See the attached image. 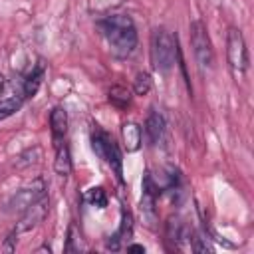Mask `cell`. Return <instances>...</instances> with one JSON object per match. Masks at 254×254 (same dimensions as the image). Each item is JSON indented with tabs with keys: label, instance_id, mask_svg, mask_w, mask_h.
<instances>
[{
	"label": "cell",
	"instance_id": "ac0fdd59",
	"mask_svg": "<svg viewBox=\"0 0 254 254\" xmlns=\"http://www.w3.org/2000/svg\"><path fill=\"white\" fill-rule=\"evenodd\" d=\"M22 105V97L20 95H14V97H8V99H2L0 101V121L2 119H8L10 115H14Z\"/></svg>",
	"mask_w": 254,
	"mask_h": 254
},
{
	"label": "cell",
	"instance_id": "44dd1931",
	"mask_svg": "<svg viewBox=\"0 0 254 254\" xmlns=\"http://www.w3.org/2000/svg\"><path fill=\"white\" fill-rule=\"evenodd\" d=\"M190 248H192L194 252H198V254H210V252H212V246H210L208 240H206L204 236H200V234H194V238H192V242H190Z\"/></svg>",
	"mask_w": 254,
	"mask_h": 254
},
{
	"label": "cell",
	"instance_id": "7a4b0ae2",
	"mask_svg": "<svg viewBox=\"0 0 254 254\" xmlns=\"http://www.w3.org/2000/svg\"><path fill=\"white\" fill-rule=\"evenodd\" d=\"M175 56H177V38L165 28H155L151 34L153 65L159 71H169L175 65Z\"/></svg>",
	"mask_w": 254,
	"mask_h": 254
},
{
	"label": "cell",
	"instance_id": "4fadbf2b",
	"mask_svg": "<svg viewBox=\"0 0 254 254\" xmlns=\"http://www.w3.org/2000/svg\"><path fill=\"white\" fill-rule=\"evenodd\" d=\"M121 135H123L125 149H127L129 153H133V151H137V149L141 147V127H139L137 123H133V121L123 123Z\"/></svg>",
	"mask_w": 254,
	"mask_h": 254
},
{
	"label": "cell",
	"instance_id": "9a60e30c",
	"mask_svg": "<svg viewBox=\"0 0 254 254\" xmlns=\"http://www.w3.org/2000/svg\"><path fill=\"white\" fill-rule=\"evenodd\" d=\"M40 159H42V149H40L38 145H34L32 149H26L22 155L16 157L14 167H16V169H26V167H32V165L40 163Z\"/></svg>",
	"mask_w": 254,
	"mask_h": 254
},
{
	"label": "cell",
	"instance_id": "8fae6325",
	"mask_svg": "<svg viewBox=\"0 0 254 254\" xmlns=\"http://www.w3.org/2000/svg\"><path fill=\"white\" fill-rule=\"evenodd\" d=\"M50 125H52V133L56 143H60L67 131V113L64 107H54L50 113Z\"/></svg>",
	"mask_w": 254,
	"mask_h": 254
},
{
	"label": "cell",
	"instance_id": "cb8c5ba5",
	"mask_svg": "<svg viewBox=\"0 0 254 254\" xmlns=\"http://www.w3.org/2000/svg\"><path fill=\"white\" fill-rule=\"evenodd\" d=\"M2 89H4V77H2V73H0V93H2Z\"/></svg>",
	"mask_w": 254,
	"mask_h": 254
},
{
	"label": "cell",
	"instance_id": "5b68a950",
	"mask_svg": "<svg viewBox=\"0 0 254 254\" xmlns=\"http://www.w3.org/2000/svg\"><path fill=\"white\" fill-rule=\"evenodd\" d=\"M190 46H192V54H194L196 64L202 69L212 67L214 50H212V42H210V36L206 32V26L200 20H192L190 22Z\"/></svg>",
	"mask_w": 254,
	"mask_h": 254
},
{
	"label": "cell",
	"instance_id": "d6986e66",
	"mask_svg": "<svg viewBox=\"0 0 254 254\" xmlns=\"http://www.w3.org/2000/svg\"><path fill=\"white\" fill-rule=\"evenodd\" d=\"M133 89H135V93H137V95H147V93H149V89H151V75H149L147 71L137 73L135 83H133Z\"/></svg>",
	"mask_w": 254,
	"mask_h": 254
},
{
	"label": "cell",
	"instance_id": "7c38bea8",
	"mask_svg": "<svg viewBox=\"0 0 254 254\" xmlns=\"http://www.w3.org/2000/svg\"><path fill=\"white\" fill-rule=\"evenodd\" d=\"M54 171L62 177H67L71 173V157L65 143H56V159H54Z\"/></svg>",
	"mask_w": 254,
	"mask_h": 254
},
{
	"label": "cell",
	"instance_id": "3957f363",
	"mask_svg": "<svg viewBox=\"0 0 254 254\" xmlns=\"http://www.w3.org/2000/svg\"><path fill=\"white\" fill-rule=\"evenodd\" d=\"M226 60L234 79H242L248 69V50L244 36L238 28H230L226 36Z\"/></svg>",
	"mask_w": 254,
	"mask_h": 254
},
{
	"label": "cell",
	"instance_id": "277c9868",
	"mask_svg": "<svg viewBox=\"0 0 254 254\" xmlns=\"http://www.w3.org/2000/svg\"><path fill=\"white\" fill-rule=\"evenodd\" d=\"M91 147L93 151L97 153L99 159H103L117 175V179L121 181L123 179V159H121V151L117 147V143L105 133V131H99L95 129L91 133Z\"/></svg>",
	"mask_w": 254,
	"mask_h": 254
},
{
	"label": "cell",
	"instance_id": "ffe728a7",
	"mask_svg": "<svg viewBox=\"0 0 254 254\" xmlns=\"http://www.w3.org/2000/svg\"><path fill=\"white\" fill-rule=\"evenodd\" d=\"M87 200H89L93 206H97V208H105V206H107V194H105V190H103L101 187L91 189V190L87 192Z\"/></svg>",
	"mask_w": 254,
	"mask_h": 254
},
{
	"label": "cell",
	"instance_id": "603a6c76",
	"mask_svg": "<svg viewBox=\"0 0 254 254\" xmlns=\"http://www.w3.org/2000/svg\"><path fill=\"white\" fill-rule=\"evenodd\" d=\"M127 250H129V252H145V248H143V246H139V244H131Z\"/></svg>",
	"mask_w": 254,
	"mask_h": 254
},
{
	"label": "cell",
	"instance_id": "6da1fadb",
	"mask_svg": "<svg viewBox=\"0 0 254 254\" xmlns=\"http://www.w3.org/2000/svg\"><path fill=\"white\" fill-rule=\"evenodd\" d=\"M101 30L117 56H129L137 46V30L129 16L113 14L101 22Z\"/></svg>",
	"mask_w": 254,
	"mask_h": 254
},
{
	"label": "cell",
	"instance_id": "8992f818",
	"mask_svg": "<svg viewBox=\"0 0 254 254\" xmlns=\"http://www.w3.org/2000/svg\"><path fill=\"white\" fill-rule=\"evenodd\" d=\"M44 194H46V183L42 179H34L32 183H28L20 190H16V194L8 200V210L10 212H24L30 204H34Z\"/></svg>",
	"mask_w": 254,
	"mask_h": 254
},
{
	"label": "cell",
	"instance_id": "5bb4252c",
	"mask_svg": "<svg viewBox=\"0 0 254 254\" xmlns=\"http://www.w3.org/2000/svg\"><path fill=\"white\" fill-rule=\"evenodd\" d=\"M167 234L173 242H183L189 236V228L179 216H175V218H169V222H167Z\"/></svg>",
	"mask_w": 254,
	"mask_h": 254
},
{
	"label": "cell",
	"instance_id": "2e32d148",
	"mask_svg": "<svg viewBox=\"0 0 254 254\" xmlns=\"http://www.w3.org/2000/svg\"><path fill=\"white\" fill-rule=\"evenodd\" d=\"M109 101H111L115 107L125 109V107L131 103V93H129V89L123 87V85H113V87L109 89Z\"/></svg>",
	"mask_w": 254,
	"mask_h": 254
},
{
	"label": "cell",
	"instance_id": "7402d4cb",
	"mask_svg": "<svg viewBox=\"0 0 254 254\" xmlns=\"http://www.w3.org/2000/svg\"><path fill=\"white\" fill-rule=\"evenodd\" d=\"M16 236H18V232L14 230V232L6 238V242L0 246V250H4V252H14V250H16Z\"/></svg>",
	"mask_w": 254,
	"mask_h": 254
},
{
	"label": "cell",
	"instance_id": "ba28073f",
	"mask_svg": "<svg viewBox=\"0 0 254 254\" xmlns=\"http://www.w3.org/2000/svg\"><path fill=\"white\" fill-rule=\"evenodd\" d=\"M157 194H159V187L155 185V181H153V179H151V175L147 173V175H145V179H143V196H141L139 210H141L143 220H145L149 226H153L155 216H157V210H155Z\"/></svg>",
	"mask_w": 254,
	"mask_h": 254
},
{
	"label": "cell",
	"instance_id": "52a82bcc",
	"mask_svg": "<svg viewBox=\"0 0 254 254\" xmlns=\"http://www.w3.org/2000/svg\"><path fill=\"white\" fill-rule=\"evenodd\" d=\"M48 210H50V200H48V196L44 194L42 198H38L34 204H30V206L22 212V218H20L18 224H16V232L20 234V232H28V230L36 228V226L48 216Z\"/></svg>",
	"mask_w": 254,
	"mask_h": 254
},
{
	"label": "cell",
	"instance_id": "30bf717a",
	"mask_svg": "<svg viewBox=\"0 0 254 254\" xmlns=\"http://www.w3.org/2000/svg\"><path fill=\"white\" fill-rule=\"evenodd\" d=\"M131 234H133V216H131L129 210L123 208V212H121V226H119V230L111 236V240L107 242V248L117 250V248H119V242H121L123 238H131Z\"/></svg>",
	"mask_w": 254,
	"mask_h": 254
},
{
	"label": "cell",
	"instance_id": "e0dca14e",
	"mask_svg": "<svg viewBox=\"0 0 254 254\" xmlns=\"http://www.w3.org/2000/svg\"><path fill=\"white\" fill-rule=\"evenodd\" d=\"M42 77H44V67L38 65V67L26 77V81H24V97H32V95L38 91V87H40V83H42Z\"/></svg>",
	"mask_w": 254,
	"mask_h": 254
},
{
	"label": "cell",
	"instance_id": "9c48e42d",
	"mask_svg": "<svg viewBox=\"0 0 254 254\" xmlns=\"http://www.w3.org/2000/svg\"><path fill=\"white\" fill-rule=\"evenodd\" d=\"M145 133L149 137V141L155 145L163 139V133H165V117L161 111L157 109H151V113L147 115V121H145Z\"/></svg>",
	"mask_w": 254,
	"mask_h": 254
}]
</instances>
